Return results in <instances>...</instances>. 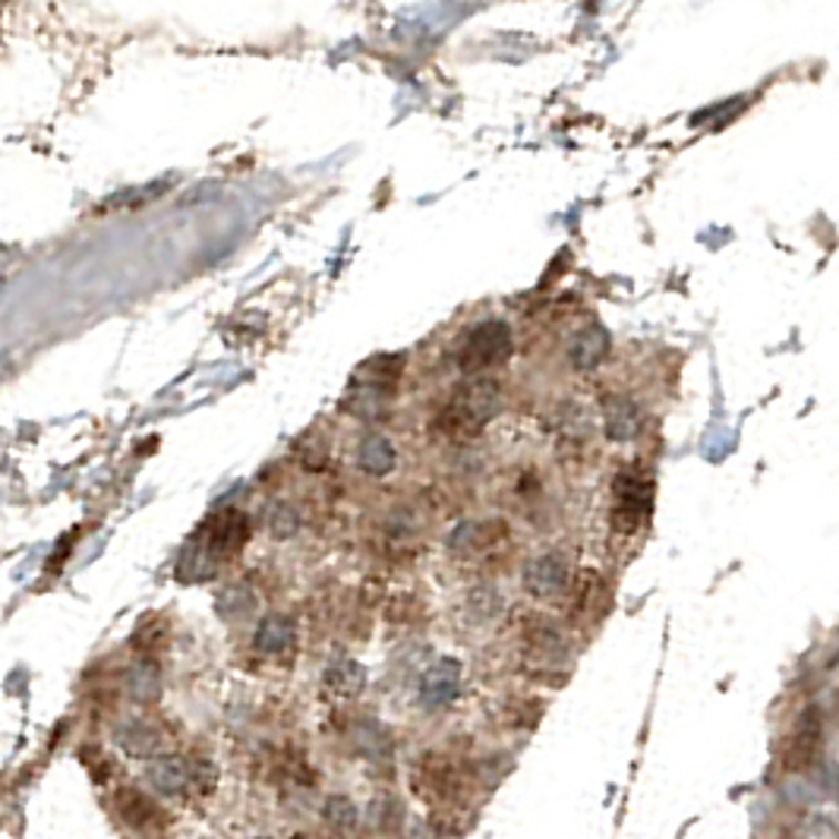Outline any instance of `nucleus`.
Here are the masks:
<instances>
[{"label": "nucleus", "mask_w": 839, "mask_h": 839, "mask_svg": "<svg viewBox=\"0 0 839 839\" xmlns=\"http://www.w3.org/2000/svg\"><path fill=\"white\" fill-rule=\"evenodd\" d=\"M502 410V391L490 379H471L468 386H458L451 401L439 417V430L454 439H468L480 432L492 417Z\"/></svg>", "instance_id": "obj_1"}, {"label": "nucleus", "mask_w": 839, "mask_h": 839, "mask_svg": "<svg viewBox=\"0 0 839 839\" xmlns=\"http://www.w3.org/2000/svg\"><path fill=\"white\" fill-rule=\"evenodd\" d=\"M512 354V328L505 323H480L468 331L461 354H458V367L461 372H483V369L499 367L502 360H509Z\"/></svg>", "instance_id": "obj_2"}, {"label": "nucleus", "mask_w": 839, "mask_h": 839, "mask_svg": "<svg viewBox=\"0 0 839 839\" xmlns=\"http://www.w3.org/2000/svg\"><path fill=\"white\" fill-rule=\"evenodd\" d=\"M613 521L618 531H637L654 509V483L637 471H622L615 477Z\"/></svg>", "instance_id": "obj_3"}, {"label": "nucleus", "mask_w": 839, "mask_h": 839, "mask_svg": "<svg viewBox=\"0 0 839 839\" xmlns=\"http://www.w3.org/2000/svg\"><path fill=\"white\" fill-rule=\"evenodd\" d=\"M249 540V518L237 509H222L205 521L203 533L196 536V543L203 546L205 553L212 555L215 562L234 555L244 550V543Z\"/></svg>", "instance_id": "obj_4"}, {"label": "nucleus", "mask_w": 839, "mask_h": 839, "mask_svg": "<svg viewBox=\"0 0 839 839\" xmlns=\"http://www.w3.org/2000/svg\"><path fill=\"white\" fill-rule=\"evenodd\" d=\"M458 692H461V666H458V659H439V663H432L430 673L420 682V704L427 710H439V707L451 704L458 697Z\"/></svg>", "instance_id": "obj_5"}, {"label": "nucleus", "mask_w": 839, "mask_h": 839, "mask_svg": "<svg viewBox=\"0 0 839 839\" xmlns=\"http://www.w3.org/2000/svg\"><path fill=\"white\" fill-rule=\"evenodd\" d=\"M524 587H528V594L540 596V600H553V596L565 594V587H569L565 562L559 555L533 559L531 565L524 569Z\"/></svg>", "instance_id": "obj_6"}, {"label": "nucleus", "mask_w": 839, "mask_h": 839, "mask_svg": "<svg viewBox=\"0 0 839 839\" xmlns=\"http://www.w3.org/2000/svg\"><path fill=\"white\" fill-rule=\"evenodd\" d=\"M610 348H613L610 331L600 326H587L581 328L572 338V345H569V360H572V367L577 369V372H591V369H596L610 357Z\"/></svg>", "instance_id": "obj_7"}, {"label": "nucleus", "mask_w": 839, "mask_h": 839, "mask_svg": "<svg viewBox=\"0 0 839 839\" xmlns=\"http://www.w3.org/2000/svg\"><path fill=\"white\" fill-rule=\"evenodd\" d=\"M145 777L155 786V792H162V796H184L193 789V760L167 755V758L152 760Z\"/></svg>", "instance_id": "obj_8"}, {"label": "nucleus", "mask_w": 839, "mask_h": 839, "mask_svg": "<svg viewBox=\"0 0 839 839\" xmlns=\"http://www.w3.org/2000/svg\"><path fill=\"white\" fill-rule=\"evenodd\" d=\"M603 423L610 442H632L641 432V408L625 395H610L603 405Z\"/></svg>", "instance_id": "obj_9"}, {"label": "nucleus", "mask_w": 839, "mask_h": 839, "mask_svg": "<svg viewBox=\"0 0 839 839\" xmlns=\"http://www.w3.org/2000/svg\"><path fill=\"white\" fill-rule=\"evenodd\" d=\"M820 710L818 707H811L799 723V733L792 738V748H789V770H805V767H811L820 755Z\"/></svg>", "instance_id": "obj_10"}, {"label": "nucleus", "mask_w": 839, "mask_h": 839, "mask_svg": "<svg viewBox=\"0 0 839 839\" xmlns=\"http://www.w3.org/2000/svg\"><path fill=\"white\" fill-rule=\"evenodd\" d=\"M294 641H297V628H294V622L287 615H268V618H263L259 628H256V637H253L256 651L266 656L287 654L294 647Z\"/></svg>", "instance_id": "obj_11"}, {"label": "nucleus", "mask_w": 839, "mask_h": 839, "mask_svg": "<svg viewBox=\"0 0 839 839\" xmlns=\"http://www.w3.org/2000/svg\"><path fill=\"white\" fill-rule=\"evenodd\" d=\"M117 811H121V818L130 823V827H136V830H152V827H158L164 823V811H158V805L143 796L140 789H121V796H117Z\"/></svg>", "instance_id": "obj_12"}, {"label": "nucleus", "mask_w": 839, "mask_h": 839, "mask_svg": "<svg viewBox=\"0 0 839 839\" xmlns=\"http://www.w3.org/2000/svg\"><path fill=\"white\" fill-rule=\"evenodd\" d=\"M326 688L338 697H357L367 688V669L357 659H335L326 669Z\"/></svg>", "instance_id": "obj_13"}, {"label": "nucleus", "mask_w": 839, "mask_h": 839, "mask_svg": "<svg viewBox=\"0 0 839 839\" xmlns=\"http://www.w3.org/2000/svg\"><path fill=\"white\" fill-rule=\"evenodd\" d=\"M395 446H391L386 436H369L367 442L357 451V464L360 471L369 473V477H386V473L395 471Z\"/></svg>", "instance_id": "obj_14"}, {"label": "nucleus", "mask_w": 839, "mask_h": 839, "mask_svg": "<svg viewBox=\"0 0 839 839\" xmlns=\"http://www.w3.org/2000/svg\"><path fill=\"white\" fill-rule=\"evenodd\" d=\"M117 741H121L133 758H152V755L162 748L158 729L149 726V723H130V726H123L121 733H117Z\"/></svg>", "instance_id": "obj_15"}, {"label": "nucleus", "mask_w": 839, "mask_h": 839, "mask_svg": "<svg viewBox=\"0 0 839 839\" xmlns=\"http://www.w3.org/2000/svg\"><path fill=\"white\" fill-rule=\"evenodd\" d=\"M502 613V596L495 587H473L471 596H468V615H471V622H495Z\"/></svg>", "instance_id": "obj_16"}, {"label": "nucleus", "mask_w": 839, "mask_h": 839, "mask_svg": "<svg viewBox=\"0 0 839 839\" xmlns=\"http://www.w3.org/2000/svg\"><path fill=\"white\" fill-rule=\"evenodd\" d=\"M323 818L331 830H338V833H350L354 827H357V820H360V811H357V805L348 799V796H331L326 801V808H323Z\"/></svg>", "instance_id": "obj_17"}, {"label": "nucleus", "mask_w": 839, "mask_h": 839, "mask_svg": "<svg viewBox=\"0 0 839 839\" xmlns=\"http://www.w3.org/2000/svg\"><path fill=\"white\" fill-rule=\"evenodd\" d=\"M256 610V596L249 594V587L244 584H237V587H227L225 594L218 596V613L225 615V618H237V622H244L249 618Z\"/></svg>", "instance_id": "obj_18"}, {"label": "nucleus", "mask_w": 839, "mask_h": 839, "mask_svg": "<svg viewBox=\"0 0 839 839\" xmlns=\"http://www.w3.org/2000/svg\"><path fill=\"white\" fill-rule=\"evenodd\" d=\"M266 528L275 540H287L300 531V514L294 512L287 502H272L266 509Z\"/></svg>", "instance_id": "obj_19"}, {"label": "nucleus", "mask_w": 839, "mask_h": 839, "mask_svg": "<svg viewBox=\"0 0 839 839\" xmlns=\"http://www.w3.org/2000/svg\"><path fill=\"white\" fill-rule=\"evenodd\" d=\"M401 818H405V811H401L398 799H391V796H379V799L372 801V808H369V820L379 823L382 830H398V820Z\"/></svg>", "instance_id": "obj_20"}, {"label": "nucleus", "mask_w": 839, "mask_h": 839, "mask_svg": "<svg viewBox=\"0 0 839 839\" xmlns=\"http://www.w3.org/2000/svg\"><path fill=\"white\" fill-rule=\"evenodd\" d=\"M130 688H133V697H140V700H152V697L158 695V673H155V666H140L130 676Z\"/></svg>", "instance_id": "obj_21"}]
</instances>
